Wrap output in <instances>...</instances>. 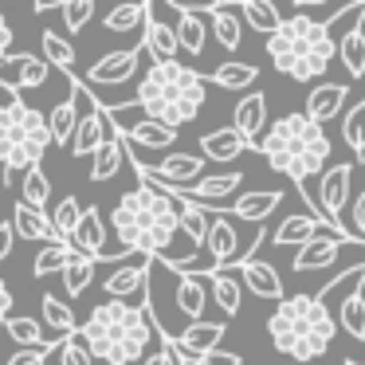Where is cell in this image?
<instances>
[{"mask_svg": "<svg viewBox=\"0 0 365 365\" xmlns=\"http://www.w3.org/2000/svg\"><path fill=\"white\" fill-rule=\"evenodd\" d=\"M349 220H354V236L365 244V192H357V200H354V212H349Z\"/></svg>", "mask_w": 365, "mask_h": 365, "instance_id": "cell-49", "label": "cell"}, {"mask_svg": "<svg viewBox=\"0 0 365 365\" xmlns=\"http://www.w3.org/2000/svg\"><path fill=\"white\" fill-rule=\"evenodd\" d=\"M48 197H51V181H48V173H43L40 165H36V169H28V173H24V181H20V200H24L28 208H40V212H43Z\"/></svg>", "mask_w": 365, "mask_h": 365, "instance_id": "cell-43", "label": "cell"}, {"mask_svg": "<svg viewBox=\"0 0 365 365\" xmlns=\"http://www.w3.org/2000/svg\"><path fill=\"white\" fill-rule=\"evenodd\" d=\"M48 216H51V224H56V232L63 236V244H71V247H75V232H79V224H83V208H79V200H75V197H63Z\"/></svg>", "mask_w": 365, "mask_h": 365, "instance_id": "cell-40", "label": "cell"}, {"mask_svg": "<svg viewBox=\"0 0 365 365\" xmlns=\"http://www.w3.org/2000/svg\"><path fill=\"white\" fill-rule=\"evenodd\" d=\"M244 150H252V142H247L236 126L212 130V134L200 138V153H205V161H236Z\"/></svg>", "mask_w": 365, "mask_h": 365, "instance_id": "cell-27", "label": "cell"}, {"mask_svg": "<svg viewBox=\"0 0 365 365\" xmlns=\"http://www.w3.org/2000/svg\"><path fill=\"white\" fill-rule=\"evenodd\" d=\"M150 267H153V259H145V255H134L130 263H118L103 283L106 294H110V302L150 307Z\"/></svg>", "mask_w": 365, "mask_h": 365, "instance_id": "cell-8", "label": "cell"}, {"mask_svg": "<svg viewBox=\"0 0 365 365\" xmlns=\"http://www.w3.org/2000/svg\"><path fill=\"white\" fill-rule=\"evenodd\" d=\"M326 228L330 224L322 220V216H310V212H294V216H287V220H279V228H275V244L279 247H307L310 240H318V236H326ZM330 232H338V228H330ZM346 236V232H341ZM354 240V236H349ZM361 244V240H357Z\"/></svg>", "mask_w": 365, "mask_h": 365, "instance_id": "cell-13", "label": "cell"}, {"mask_svg": "<svg viewBox=\"0 0 365 365\" xmlns=\"http://www.w3.org/2000/svg\"><path fill=\"white\" fill-rule=\"evenodd\" d=\"M361 28H365V20H361Z\"/></svg>", "mask_w": 365, "mask_h": 365, "instance_id": "cell-55", "label": "cell"}, {"mask_svg": "<svg viewBox=\"0 0 365 365\" xmlns=\"http://www.w3.org/2000/svg\"><path fill=\"white\" fill-rule=\"evenodd\" d=\"M220 341H224V322H192V326H185V334L177 338V349L181 354H189L192 361L197 357H208V354H216L220 349Z\"/></svg>", "mask_w": 365, "mask_h": 365, "instance_id": "cell-20", "label": "cell"}, {"mask_svg": "<svg viewBox=\"0 0 365 365\" xmlns=\"http://www.w3.org/2000/svg\"><path fill=\"white\" fill-rule=\"evenodd\" d=\"M12 224H16V236L28 240V244H63V236L56 232V224H51V216H43L40 208H28L24 200H20L16 208H12ZM71 247V244H63Z\"/></svg>", "mask_w": 365, "mask_h": 365, "instance_id": "cell-14", "label": "cell"}, {"mask_svg": "<svg viewBox=\"0 0 365 365\" xmlns=\"http://www.w3.org/2000/svg\"><path fill=\"white\" fill-rule=\"evenodd\" d=\"M79 98H83V83H79V91H75L71 98H63V103L48 114V126H51L56 145H71L75 142V130H79V118H83V114H79Z\"/></svg>", "mask_w": 365, "mask_h": 365, "instance_id": "cell-30", "label": "cell"}, {"mask_svg": "<svg viewBox=\"0 0 365 365\" xmlns=\"http://www.w3.org/2000/svg\"><path fill=\"white\" fill-rule=\"evenodd\" d=\"M40 48H43V59H48L51 67H59L63 75H75V63H79V59H75V48L56 32V28H43Z\"/></svg>", "mask_w": 365, "mask_h": 365, "instance_id": "cell-34", "label": "cell"}, {"mask_svg": "<svg viewBox=\"0 0 365 365\" xmlns=\"http://www.w3.org/2000/svg\"><path fill=\"white\" fill-rule=\"evenodd\" d=\"M232 126L240 130V134L252 142V150H259V142H263V130H271L267 126V98L263 95H244L236 103V114H232Z\"/></svg>", "mask_w": 365, "mask_h": 365, "instance_id": "cell-19", "label": "cell"}, {"mask_svg": "<svg viewBox=\"0 0 365 365\" xmlns=\"http://www.w3.org/2000/svg\"><path fill=\"white\" fill-rule=\"evenodd\" d=\"M361 294H365V287H361Z\"/></svg>", "mask_w": 365, "mask_h": 365, "instance_id": "cell-56", "label": "cell"}, {"mask_svg": "<svg viewBox=\"0 0 365 365\" xmlns=\"http://www.w3.org/2000/svg\"><path fill=\"white\" fill-rule=\"evenodd\" d=\"M40 310H43V322L51 326V334H63V338L79 334V326H75V314H71V307H67L63 299H56V294H43Z\"/></svg>", "mask_w": 365, "mask_h": 365, "instance_id": "cell-41", "label": "cell"}, {"mask_svg": "<svg viewBox=\"0 0 365 365\" xmlns=\"http://www.w3.org/2000/svg\"><path fill=\"white\" fill-rule=\"evenodd\" d=\"M177 365H197V361H192L189 354H181V349H177Z\"/></svg>", "mask_w": 365, "mask_h": 365, "instance_id": "cell-53", "label": "cell"}, {"mask_svg": "<svg viewBox=\"0 0 365 365\" xmlns=\"http://www.w3.org/2000/svg\"><path fill=\"white\" fill-rule=\"evenodd\" d=\"M95 267H98V255H87L75 247L71 259H67V271H63V283H67V294H83L95 279Z\"/></svg>", "mask_w": 365, "mask_h": 365, "instance_id": "cell-35", "label": "cell"}, {"mask_svg": "<svg viewBox=\"0 0 365 365\" xmlns=\"http://www.w3.org/2000/svg\"><path fill=\"white\" fill-rule=\"evenodd\" d=\"M341 365H361V361H354V357H346V361H341Z\"/></svg>", "mask_w": 365, "mask_h": 365, "instance_id": "cell-54", "label": "cell"}, {"mask_svg": "<svg viewBox=\"0 0 365 365\" xmlns=\"http://www.w3.org/2000/svg\"><path fill=\"white\" fill-rule=\"evenodd\" d=\"M103 244H106V228H103L98 208H83V224L75 232V247L87 255H103Z\"/></svg>", "mask_w": 365, "mask_h": 365, "instance_id": "cell-36", "label": "cell"}, {"mask_svg": "<svg viewBox=\"0 0 365 365\" xmlns=\"http://www.w3.org/2000/svg\"><path fill=\"white\" fill-rule=\"evenodd\" d=\"M91 354L106 365H134L150 357L161 346L165 334L153 326L150 307H130V302H103L91 310V318L79 326Z\"/></svg>", "mask_w": 365, "mask_h": 365, "instance_id": "cell-2", "label": "cell"}, {"mask_svg": "<svg viewBox=\"0 0 365 365\" xmlns=\"http://www.w3.org/2000/svg\"><path fill=\"white\" fill-rule=\"evenodd\" d=\"M240 279H244V287L252 294H259V299L283 302V279H279V271L271 267L267 259H247L244 267H240Z\"/></svg>", "mask_w": 365, "mask_h": 365, "instance_id": "cell-25", "label": "cell"}, {"mask_svg": "<svg viewBox=\"0 0 365 365\" xmlns=\"http://www.w3.org/2000/svg\"><path fill=\"white\" fill-rule=\"evenodd\" d=\"M240 185H244V173H236V169H232V173H216V177L197 181L192 189H185L181 197L185 200H197V205H220L224 208V200H228Z\"/></svg>", "mask_w": 365, "mask_h": 365, "instance_id": "cell-22", "label": "cell"}, {"mask_svg": "<svg viewBox=\"0 0 365 365\" xmlns=\"http://www.w3.org/2000/svg\"><path fill=\"white\" fill-rule=\"evenodd\" d=\"M114 130H118L130 145H145V150H169V145L177 142L173 126H165V122H158V118H145V114L138 122H114Z\"/></svg>", "mask_w": 365, "mask_h": 365, "instance_id": "cell-15", "label": "cell"}, {"mask_svg": "<svg viewBox=\"0 0 365 365\" xmlns=\"http://www.w3.org/2000/svg\"><path fill=\"white\" fill-rule=\"evenodd\" d=\"M208 79H212L220 91H247L255 79H259V67L247 63V59H228V63H220Z\"/></svg>", "mask_w": 365, "mask_h": 365, "instance_id": "cell-33", "label": "cell"}, {"mask_svg": "<svg viewBox=\"0 0 365 365\" xmlns=\"http://www.w3.org/2000/svg\"><path fill=\"white\" fill-rule=\"evenodd\" d=\"M341 106H346V87H338V83H326V87H314L307 95V118L310 122H330V118H338L341 114Z\"/></svg>", "mask_w": 365, "mask_h": 365, "instance_id": "cell-29", "label": "cell"}, {"mask_svg": "<svg viewBox=\"0 0 365 365\" xmlns=\"http://www.w3.org/2000/svg\"><path fill=\"white\" fill-rule=\"evenodd\" d=\"M208 28H212L216 43L224 51H236L240 40H244V12H240V4H216L208 12Z\"/></svg>", "mask_w": 365, "mask_h": 365, "instance_id": "cell-23", "label": "cell"}, {"mask_svg": "<svg viewBox=\"0 0 365 365\" xmlns=\"http://www.w3.org/2000/svg\"><path fill=\"white\" fill-rule=\"evenodd\" d=\"M59 365H95V354H91L83 334H71V338L59 346Z\"/></svg>", "mask_w": 365, "mask_h": 365, "instance_id": "cell-46", "label": "cell"}, {"mask_svg": "<svg viewBox=\"0 0 365 365\" xmlns=\"http://www.w3.org/2000/svg\"><path fill=\"white\" fill-rule=\"evenodd\" d=\"M48 354H56V349H20V354L9 357V365H43Z\"/></svg>", "mask_w": 365, "mask_h": 365, "instance_id": "cell-48", "label": "cell"}, {"mask_svg": "<svg viewBox=\"0 0 365 365\" xmlns=\"http://www.w3.org/2000/svg\"><path fill=\"white\" fill-rule=\"evenodd\" d=\"M240 12H244V24L252 28V32H263L267 40H271V36H279V32H283V24H287L283 12H279L271 0H244Z\"/></svg>", "mask_w": 365, "mask_h": 365, "instance_id": "cell-31", "label": "cell"}, {"mask_svg": "<svg viewBox=\"0 0 365 365\" xmlns=\"http://www.w3.org/2000/svg\"><path fill=\"white\" fill-rule=\"evenodd\" d=\"M346 247H357L354 240H341V236H318V240H310L307 247H299L294 252V271H322V267H330L334 259H338Z\"/></svg>", "mask_w": 365, "mask_h": 365, "instance_id": "cell-18", "label": "cell"}, {"mask_svg": "<svg viewBox=\"0 0 365 365\" xmlns=\"http://www.w3.org/2000/svg\"><path fill=\"white\" fill-rule=\"evenodd\" d=\"M75 247H63V244H48L36 252V263H32V275L36 279H48L56 271H67V259H71Z\"/></svg>", "mask_w": 365, "mask_h": 365, "instance_id": "cell-44", "label": "cell"}, {"mask_svg": "<svg viewBox=\"0 0 365 365\" xmlns=\"http://www.w3.org/2000/svg\"><path fill=\"white\" fill-rule=\"evenodd\" d=\"M271 346L294 361H314L338 338V318L318 294H291L267 318Z\"/></svg>", "mask_w": 365, "mask_h": 365, "instance_id": "cell-3", "label": "cell"}, {"mask_svg": "<svg viewBox=\"0 0 365 365\" xmlns=\"http://www.w3.org/2000/svg\"><path fill=\"white\" fill-rule=\"evenodd\" d=\"M145 365H177V341L161 338V346L145 357Z\"/></svg>", "mask_w": 365, "mask_h": 365, "instance_id": "cell-47", "label": "cell"}, {"mask_svg": "<svg viewBox=\"0 0 365 365\" xmlns=\"http://www.w3.org/2000/svg\"><path fill=\"white\" fill-rule=\"evenodd\" d=\"M12 244H16V224L4 220V224H0V259H4V255H12Z\"/></svg>", "mask_w": 365, "mask_h": 365, "instance_id": "cell-51", "label": "cell"}, {"mask_svg": "<svg viewBox=\"0 0 365 365\" xmlns=\"http://www.w3.org/2000/svg\"><path fill=\"white\" fill-rule=\"evenodd\" d=\"M126 161H130V145H126V138H122V134H114L110 142L95 153V161H91V181H95V185L114 181Z\"/></svg>", "mask_w": 365, "mask_h": 365, "instance_id": "cell-28", "label": "cell"}, {"mask_svg": "<svg viewBox=\"0 0 365 365\" xmlns=\"http://www.w3.org/2000/svg\"><path fill=\"white\" fill-rule=\"evenodd\" d=\"M208 299H212V291H208V275H181V271H177V283H173V307H177V314L185 318V326L205 322V307H208Z\"/></svg>", "mask_w": 365, "mask_h": 365, "instance_id": "cell-12", "label": "cell"}, {"mask_svg": "<svg viewBox=\"0 0 365 365\" xmlns=\"http://www.w3.org/2000/svg\"><path fill=\"white\" fill-rule=\"evenodd\" d=\"M95 20V0H67L63 4V28L67 32H83V28Z\"/></svg>", "mask_w": 365, "mask_h": 365, "instance_id": "cell-45", "label": "cell"}, {"mask_svg": "<svg viewBox=\"0 0 365 365\" xmlns=\"http://www.w3.org/2000/svg\"><path fill=\"white\" fill-rule=\"evenodd\" d=\"M208 291H212V302L224 318L240 314V307H244V279H240V271H212Z\"/></svg>", "mask_w": 365, "mask_h": 365, "instance_id": "cell-24", "label": "cell"}, {"mask_svg": "<svg viewBox=\"0 0 365 365\" xmlns=\"http://www.w3.org/2000/svg\"><path fill=\"white\" fill-rule=\"evenodd\" d=\"M197 365H244V357L228 354V349H216V354H208V357H197Z\"/></svg>", "mask_w": 365, "mask_h": 365, "instance_id": "cell-50", "label": "cell"}, {"mask_svg": "<svg viewBox=\"0 0 365 365\" xmlns=\"http://www.w3.org/2000/svg\"><path fill=\"white\" fill-rule=\"evenodd\" d=\"M4 330H9V338L24 349H59L67 341L63 334H48L32 314H9L4 318Z\"/></svg>", "mask_w": 365, "mask_h": 365, "instance_id": "cell-16", "label": "cell"}, {"mask_svg": "<svg viewBox=\"0 0 365 365\" xmlns=\"http://www.w3.org/2000/svg\"><path fill=\"white\" fill-rule=\"evenodd\" d=\"M142 48L153 56V63H177V51H181V40H177L173 24H161V16L150 12V24L142 32Z\"/></svg>", "mask_w": 365, "mask_h": 365, "instance_id": "cell-21", "label": "cell"}, {"mask_svg": "<svg viewBox=\"0 0 365 365\" xmlns=\"http://www.w3.org/2000/svg\"><path fill=\"white\" fill-rule=\"evenodd\" d=\"M0 314H4V318L16 314V310H12V291H9V283H0Z\"/></svg>", "mask_w": 365, "mask_h": 365, "instance_id": "cell-52", "label": "cell"}, {"mask_svg": "<svg viewBox=\"0 0 365 365\" xmlns=\"http://www.w3.org/2000/svg\"><path fill=\"white\" fill-rule=\"evenodd\" d=\"M145 48H126V51H110V56H103L98 63H91V71L83 75V87L91 91H103V87H118V83L134 79L138 71V59H142Z\"/></svg>", "mask_w": 365, "mask_h": 365, "instance_id": "cell-9", "label": "cell"}, {"mask_svg": "<svg viewBox=\"0 0 365 365\" xmlns=\"http://www.w3.org/2000/svg\"><path fill=\"white\" fill-rule=\"evenodd\" d=\"M267 56L294 83H314V79H322L330 59L338 56V40L322 24H314V20L294 12L283 24V32L267 40Z\"/></svg>", "mask_w": 365, "mask_h": 365, "instance_id": "cell-6", "label": "cell"}, {"mask_svg": "<svg viewBox=\"0 0 365 365\" xmlns=\"http://www.w3.org/2000/svg\"><path fill=\"white\" fill-rule=\"evenodd\" d=\"M9 95V91H4ZM48 145H56L51 126L36 106H28L20 95H9L4 110H0V158H4V173H20V169H36L40 158L48 153Z\"/></svg>", "mask_w": 365, "mask_h": 365, "instance_id": "cell-7", "label": "cell"}, {"mask_svg": "<svg viewBox=\"0 0 365 365\" xmlns=\"http://www.w3.org/2000/svg\"><path fill=\"white\" fill-rule=\"evenodd\" d=\"M341 138H346L354 161H361L365 158V98H357L346 110V118H341Z\"/></svg>", "mask_w": 365, "mask_h": 365, "instance_id": "cell-38", "label": "cell"}, {"mask_svg": "<svg viewBox=\"0 0 365 365\" xmlns=\"http://www.w3.org/2000/svg\"><path fill=\"white\" fill-rule=\"evenodd\" d=\"M145 24H150V4H118V9L106 12V20H103L106 32H134V28L145 32Z\"/></svg>", "mask_w": 365, "mask_h": 365, "instance_id": "cell-39", "label": "cell"}, {"mask_svg": "<svg viewBox=\"0 0 365 365\" xmlns=\"http://www.w3.org/2000/svg\"><path fill=\"white\" fill-rule=\"evenodd\" d=\"M173 28H177V40H181V51H189L192 59L205 51V36L212 28H205V12L200 9H177L173 4Z\"/></svg>", "mask_w": 365, "mask_h": 365, "instance_id": "cell-26", "label": "cell"}, {"mask_svg": "<svg viewBox=\"0 0 365 365\" xmlns=\"http://www.w3.org/2000/svg\"><path fill=\"white\" fill-rule=\"evenodd\" d=\"M48 59L43 56H12L0 63V87L9 95H20V91H32L48 83Z\"/></svg>", "mask_w": 365, "mask_h": 365, "instance_id": "cell-10", "label": "cell"}, {"mask_svg": "<svg viewBox=\"0 0 365 365\" xmlns=\"http://www.w3.org/2000/svg\"><path fill=\"white\" fill-rule=\"evenodd\" d=\"M259 153L267 158L271 169H279L283 177H291L294 185L307 189L310 177H318L330 158V138L318 122H310L307 114H283L279 122H271V130L263 134Z\"/></svg>", "mask_w": 365, "mask_h": 365, "instance_id": "cell-4", "label": "cell"}, {"mask_svg": "<svg viewBox=\"0 0 365 365\" xmlns=\"http://www.w3.org/2000/svg\"><path fill=\"white\" fill-rule=\"evenodd\" d=\"M279 205H283V189H247L244 197L232 205V216H236V220H247L252 228H263L267 216L275 212Z\"/></svg>", "mask_w": 365, "mask_h": 365, "instance_id": "cell-17", "label": "cell"}, {"mask_svg": "<svg viewBox=\"0 0 365 365\" xmlns=\"http://www.w3.org/2000/svg\"><path fill=\"white\" fill-rule=\"evenodd\" d=\"M338 59L346 63L349 75H365V28H349L338 36Z\"/></svg>", "mask_w": 365, "mask_h": 365, "instance_id": "cell-37", "label": "cell"}, {"mask_svg": "<svg viewBox=\"0 0 365 365\" xmlns=\"http://www.w3.org/2000/svg\"><path fill=\"white\" fill-rule=\"evenodd\" d=\"M208 228H212V212H208L205 205H197V200H185L181 197V236L189 240L197 252H205Z\"/></svg>", "mask_w": 365, "mask_h": 365, "instance_id": "cell-32", "label": "cell"}, {"mask_svg": "<svg viewBox=\"0 0 365 365\" xmlns=\"http://www.w3.org/2000/svg\"><path fill=\"white\" fill-rule=\"evenodd\" d=\"M205 75L189 63H153L145 79L138 83V106L145 118H158L165 126L181 130L205 106Z\"/></svg>", "mask_w": 365, "mask_h": 365, "instance_id": "cell-5", "label": "cell"}, {"mask_svg": "<svg viewBox=\"0 0 365 365\" xmlns=\"http://www.w3.org/2000/svg\"><path fill=\"white\" fill-rule=\"evenodd\" d=\"M110 114L91 98V110H83L79 118V130H75V142H71V153L75 158H95L106 142H110Z\"/></svg>", "mask_w": 365, "mask_h": 365, "instance_id": "cell-11", "label": "cell"}, {"mask_svg": "<svg viewBox=\"0 0 365 365\" xmlns=\"http://www.w3.org/2000/svg\"><path fill=\"white\" fill-rule=\"evenodd\" d=\"M338 326L349 334V338L365 341V294L361 291L349 294V299L338 307Z\"/></svg>", "mask_w": 365, "mask_h": 365, "instance_id": "cell-42", "label": "cell"}, {"mask_svg": "<svg viewBox=\"0 0 365 365\" xmlns=\"http://www.w3.org/2000/svg\"><path fill=\"white\" fill-rule=\"evenodd\" d=\"M114 236H118L122 252L145 255V259H165L173 263V240L181 232V197L153 189V185H138L118 200L110 216Z\"/></svg>", "mask_w": 365, "mask_h": 365, "instance_id": "cell-1", "label": "cell"}]
</instances>
